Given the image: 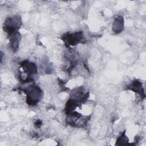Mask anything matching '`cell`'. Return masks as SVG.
<instances>
[{"mask_svg": "<svg viewBox=\"0 0 146 146\" xmlns=\"http://www.w3.org/2000/svg\"><path fill=\"white\" fill-rule=\"evenodd\" d=\"M41 95V91L36 87H32L27 93V101L29 104H33L37 103Z\"/></svg>", "mask_w": 146, "mask_h": 146, "instance_id": "1", "label": "cell"}, {"mask_svg": "<svg viewBox=\"0 0 146 146\" xmlns=\"http://www.w3.org/2000/svg\"><path fill=\"white\" fill-rule=\"evenodd\" d=\"M20 25L21 19L20 18H18V17H17L7 19L5 23V29L8 30L9 33H10L11 32H14Z\"/></svg>", "mask_w": 146, "mask_h": 146, "instance_id": "2", "label": "cell"}, {"mask_svg": "<svg viewBox=\"0 0 146 146\" xmlns=\"http://www.w3.org/2000/svg\"><path fill=\"white\" fill-rule=\"evenodd\" d=\"M123 26H124V20L122 17H119L115 21L113 27V31L116 33H119L123 30Z\"/></svg>", "mask_w": 146, "mask_h": 146, "instance_id": "3", "label": "cell"}, {"mask_svg": "<svg viewBox=\"0 0 146 146\" xmlns=\"http://www.w3.org/2000/svg\"><path fill=\"white\" fill-rule=\"evenodd\" d=\"M82 36H83L82 35V33H76L71 34L68 37V42L71 44H75L81 40Z\"/></svg>", "mask_w": 146, "mask_h": 146, "instance_id": "4", "label": "cell"}, {"mask_svg": "<svg viewBox=\"0 0 146 146\" xmlns=\"http://www.w3.org/2000/svg\"><path fill=\"white\" fill-rule=\"evenodd\" d=\"M18 42L19 39L18 34H14L13 37L10 39V45L13 50L17 48V46H18Z\"/></svg>", "mask_w": 146, "mask_h": 146, "instance_id": "5", "label": "cell"}, {"mask_svg": "<svg viewBox=\"0 0 146 146\" xmlns=\"http://www.w3.org/2000/svg\"><path fill=\"white\" fill-rule=\"evenodd\" d=\"M121 142H122L121 144H124L125 142H127V138L126 137V136H125L124 135H122L121 137L119 138V140H117V143L120 144Z\"/></svg>", "mask_w": 146, "mask_h": 146, "instance_id": "6", "label": "cell"}]
</instances>
